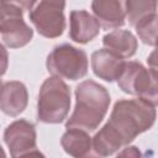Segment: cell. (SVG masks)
Segmentation results:
<instances>
[{
    "instance_id": "cell-1",
    "label": "cell",
    "mask_w": 158,
    "mask_h": 158,
    "mask_svg": "<svg viewBox=\"0 0 158 158\" xmlns=\"http://www.w3.org/2000/svg\"><path fill=\"white\" fill-rule=\"evenodd\" d=\"M109 105L110 94L105 86L90 79L81 81L75 88V107L65 122V128L95 131L102 122Z\"/></svg>"
},
{
    "instance_id": "cell-2",
    "label": "cell",
    "mask_w": 158,
    "mask_h": 158,
    "mask_svg": "<svg viewBox=\"0 0 158 158\" xmlns=\"http://www.w3.org/2000/svg\"><path fill=\"white\" fill-rule=\"evenodd\" d=\"M156 117L154 106L138 98L118 100L106 123L120 137L122 144L127 146L138 135L149 130L154 125Z\"/></svg>"
},
{
    "instance_id": "cell-3",
    "label": "cell",
    "mask_w": 158,
    "mask_h": 158,
    "mask_svg": "<svg viewBox=\"0 0 158 158\" xmlns=\"http://www.w3.org/2000/svg\"><path fill=\"white\" fill-rule=\"evenodd\" d=\"M70 109V89L59 77L47 78L40 89L37 117L43 123L63 122Z\"/></svg>"
},
{
    "instance_id": "cell-4",
    "label": "cell",
    "mask_w": 158,
    "mask_h": 158,
    "mask_svg": "<svg viewBox=\"0 0 158 158\" xmlns=\"http://www.w3.org/2000/svg\"><path fill=\"white\" fill-rule=\"evenodd\" d=\"M46 67L54 77L78 80L88 74V56L83 49L63 43L54 47L48 54Z\"/></svg>"
},
{
    "instance_id": "cell-5",
    "label": "cell",
    "mask_w": 158,
    "mask_h": 158,
    "mask_svg": "<svg viewBox=\"0 0 158 158\" xmlns=\"http://www.w3.org/2000/svg\"><path fill=\"white\" fill-rule=\"evenodd\" d=\"M65 0H40L30 11V21L46 38H57L65 30Z\"/></svg>"
},
{
    "instance_id": "cell-6",
    "label": "cell",
    "mask_w": 158,
    "mask_h": 158,
    "mask_svg": "<svg viewBox=\"0 0 158 158\" xmlns=\"http://www.w3.org/2000/svg\"><path fill=\"white\" fill-rule=\"evenodd\" d=\"M0 33L4 44L9 48L23 47L33 37L32 28L23 20V10L4 2H1Z\"/></svg>"
},
{
    "instance_id": "cell-7",
    "label": "cell",
    "mask_w": 158,
    "mask_h": 158,
    "mask_svg": "<svg viewBox=\"0 0 158 158\" xmlns=\"http://www.w3.org/2000/svg\"><path fill=\"white\" fill-rule=\"evenodd\" d=\"M35 125L23 118L11 122L4 131V142L12 158L32 154L40 156L41 153L37 151Z\"/></svg>"
},
{
    "instance_id": "cell-8",
    "label": "cell",
    "mask_w": 158,
    "mask_h": 158,
    "mask_svg": "<svg viewBox=\"0 0 158 158\" xmlns=\"http://www.w3.org/2000/svg\"><path fill=\"white\" fill-rule=\"evenodd\" d=\"M91 10L105 30L121 27L127 19L126 0H93Z\"/></svg>"
},
{
    "instance_id": "cell-9",
    "label": "cell",
    "mask_w": 158,
    "mask_h": 158,
    "mask_svg": "<svg viewBox=\"0 0 158 158\" xmlns=\"http://www.w3.org/2000/svg\"><path fill=\"white\" fill-rule=\"evenodd\" d=\"M125 67L123 58L118 57L107 48L95 51L91 54V68L96 77L112 83L118 79Z\"/></svg>"
},
{
    "instance_id": "cell-10",
    "label": "cell",
    "mask_w": 158,
    "mask_h": 158,
    "mask_svg": "<svg viewBox=\"0 0 158 158\" xmlns=\"http://www.w3.org/2000/svg\"><path fill=\"white\" fill-rule=\"evenodd\" d=\"M69 37L77 43H88L100 32V23L95 16L85 10H74L69 16Z\"/></svg>"
},
{
    "instance_id": "cell-11",
    "label": "cell",
    "mask_w": 158,
    "mask_h": 158,
    "mask_svg": "<svg viewBox=\"0 0 158 158\" xmlns=\"http://www.w3.org/2000/svg\"><path fill=\"white\" fill-rule=\"evenodd\" d=\"M28 102L27 89L21 81H5L1 89V111L7 116H17L26 109Z\"/></svg>"
},
{
    "instance_id": "cell-12",
    "label": "cell",
    "mask_w": 158,
    "mask_h": 158,
    "mask_svg": "<svg viewBox=\"0 0 158 158\" xmlns=\"http://www.w3.org/2000/svg\"><path fill=\"white\" fill-rule=\"evenodd\" d=\"M102 44L121 58H131L135 56L138 42L136 36L128 30H114L102 37Z\"/></svg>"
},
{
    "instance_id": "cell-13",
    "label": "cell",
    "mask_w": 158,
    "mask_h": 158,
    "mask_svg": "<svg viewBox=\"0 0 158 158\" xmlns=\"http://www.w3.org/2000/svg\"><path fill=\"white\" fill-rule=\"evenodd\" d=\"M60 144L65 153L73 157H85L93 149V138L88 131L81 128H67L60 138Z\"/></svg>"
},
{
    "instance_id": "cell-14",
    "label": "cell",
    "mask_w": 158,
    "mask_h": 158,
    "mask_svg": "<svg viewBox=\"0 0 158 158\" xmlns=\"http://www.w3.org/2000/svg\"><path fill=\"white\" fill-rule=\"evenodd\" d=\"M122 147L123 144L120 137L111 130L107 123H105L93 137V149L96 156L107 157L114 154Z\"/></svg>"
},
{
    "instance_id": "cell-15",
    "label": "cell",
    "mask_w": 158,
    "mask_h": 158,
    "mask_svg": "<svg viewBox=\"0 0 158 158\" xmlns=\"http://www.w3.org/2000/svg\"><path fill=\"white\" fill-rule=\"evenodd\" d=\"M158 0H126V12L130 25L135 26L143 17L156 14Z\"/></svg>"
},
{
    "instance_id": "cell-16",
    "label": "cell",
    "mask_w": 158,
    "mask_h": 158,
    "mask_svg": "<svg viewBox=\"0 0 158 158\" xmlns=\"http://www.w3.org/2000/svg\"><path fill=\"white\" fill-rule=\"evenodd\" d=\"M136 32L139 37V40L153 47H158V15L152 14L142 20H139L135 25Z\"/></svg>"
},
{
    "instance_id": "cell-17",
    "label": "cell",
    "mask_w": 158,
    "mask_h": 158,
    "mask_svg": "<svg viewBox=\"0 0 158 158\" xmlns=\"http://www.w3.org/2000/svg\"><path fill=\"white\" fill-rule=\"evenodd\" d=\"M151 77H149V83L146 88V90L142 93L139 99L149 102L154 107L158 106V70L149 68Z\"/></svg>"
},
{
    "instance_id": "cell-18",
    "label": "cell",
    "mask_w": 158,
    "mask_h": 158,
    "mask_svg": "<svg viewBox=\"0 0 158 158\" xmlns=\"http://www.w3.org/2000/svg\"><path fill=\"white\" fill-rule=\"evenodd\" d=\"M37 0H1V2L4 4H11V5H15L20 9H22L23 11L26 10H32L33 9V5L36 4Z\"/></svg>"
},
{
    "instance_id": "cell-19",
    "label": "cell",
    "mask_w": 158,
    "mask_h": 158,
    "mask_svg": "<svg viewBox=\"0 0 158 158\" xmlns=\"http://www.w3.org/2000/svg\"><path fill=\"white\" fill-rule=\"evenodd\" d=\"M148 65L149 68H153L156 70H158V47H156V49L148 56Z\"/></svg>"
},
{
    "instance_id": "cell-20",
    "label": "cell",
    "mask_w": 158,
    "mask_h": 158,
    "mask_svg": "<svg viewBox=\"0 0 158 158\" xmlns=\"http://www.w3.org/2000/svg\"><path fill=\"white\" fill-rule=\"evenodd\" d=\"M118 156H121V157H123V156H132V157H139L141 156V153H139V151L137 149V147H135V146H132V147H127L125 151H122L121 153H118Z\"/></svg>"
}]
</instances>
